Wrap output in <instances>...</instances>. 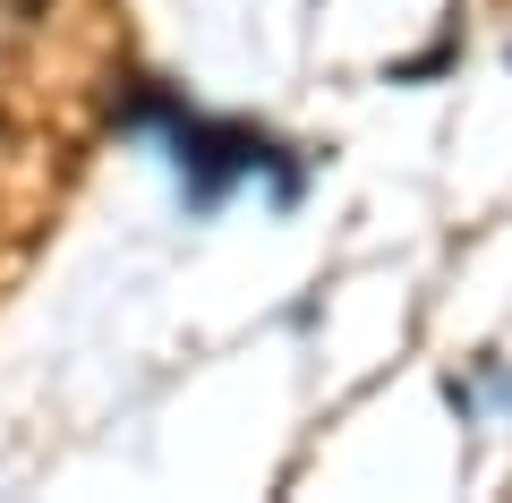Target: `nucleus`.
Segmentation results:
<instances>
[{"label": "nucleus", "mask_w": 512, "mask_h": 503, "mask_svg": "<svg viewBox=\"0 0 512 503\" xmlns=\"http://www.w3.org/2000/svg\"><path fill=\"white\" fill-rule=\"evenodd\" d=\"M111 120L120 128H154V137L171 145V162H180V188L197 214H214L222 197H231L239 180H274L282 205H299V162L282 137H265L256 120H205L197 103H180L171 86H154V77H128V94L111 103Z\"/></svg>", "instance_id": "f257e3e1"}]
</instances>
